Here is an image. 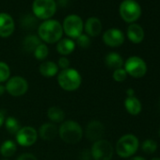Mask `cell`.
<instances>
[{"instance_id": "1", "label": "cell", "mask_w": 160, "mask_h": 160, "mask_svg": "<svg viewBox=\"0 0 160 160\" xmlns=\"http://www.w3.org/2000/svg\"><path fill=\"white\" fill-rule=\"evenodd\" d=\"M58 135L64 142L68 144H75L81 140L83 130L79 123L70 120L61 123L58 128Z\"/></svg>"}, {"instance_id": "2", "label": "cell", "mask_w": 160, "mask_h": 160, "mask_svg": "<svg viewBox=\"0 0 160 160\" xmlns=\"http://www.w3.org/2000/svg\"><path fill=\"white\" fill-rule=\"evenodd\" d=\"M62 33L63 28L56 20H46L39 28L40 38L48 43H54L60 41Z\"/></svg>"}, {"instance_id": "3", "label": "cell", "mask_w": 160, "mask_h": 160, "mask_svg": "<svg viewBox=\"0 0 160 160\" xmlns=\"http://www.w3.org/2000/svg\"><path fill=\"white\" fill-rule=\"evenodd\" d=\"M58 82L61 89L67 92H73L77 90L82 82V78L80 73L72 69L68 68L62 70L58 75Z\"/></svg>"}, {"instance_id": "4", "label": "cell", "mask_w": 160, "mask_h": 160, "mask_svg": "<svg viewBox=\"0 0 160 160\" xmlns=\"http://www.w3.org/2000/svg\"><path fill=\"white\" fill-rule=\"evenodd\" d=\"M138 139L135 135L127 134L122 136L116 144V152L121 157L126 158L132 156L138 149Z\"/></svg>"}, {"instance_id": "5", "label": "cell", "mask_w": 160, "mask_h": 160, "mask_svg": "<svg viewBox=\"0 0 160 160\" xmlns=\"http://www.w3.org/2000/svg\"><path fill=\"white\" fill-rule=\"evenodd\" d=\"M120 14L127 23L137 21L141 15V8L135 0H124L120 5Z\"/></svg>"}, {"instance_id": "6", "label": "cell", "mask_w": 160, "mask_h": 160, "mask_svg": "<svg viewBox=\"0 0 160 160\" xmlns=\"http://www.w3.org/2000/svg\"><path fill=\"white\" fill-rule=\"evenodd\" d=\"M33 12L40 19L51 18L57 10L55 0H34Z\"/></svg>"}, {"instance_id": "7", "label": "cell", "mask_w": 160, "mask_h": 160, "mask_svg": "<svg viewBox=\"0 0 160 160\" xmlns=\"http://www.w3.org/2000/svg\"><path fill=\"white\" fill-rule=\"evenodd\" d=\"M113 152L111 143L106 139L95 141L91 151L92 156L94 160H111Z\"/></svg>"}, {"instance_id": "8", "label": "cell", "mask_w": 160, "mask_h": 160, "mask_svg": "<svg viewBox=\"0 0 160 160\" xmlns=\"http://www.w3.org/2000/svg\"><path fill=\"white\" fill-rule=\"evenodd\" d=\"M124 70L127 74L135 78H140L145 75L147 72V65L139 57H130L125 61Z\"/></svg>"}, {"instance_id": "9", "label": "cell", "mask_w": 160, "mask_h": 160, "mask_svg": "<svg viewBox=\"0 0 160 160\" xmlns=\"http://www.w3.org/2000/svg\"><path fill=\"white\" fill-rule=\"evenodd\" d=\"M66 35L71 38H77L82 34L83 31V21L79 16L75 14L69 15L63 22V27Z\"/></svg>"}, {"instance_id": "10", "label": "cell", "mask_w": 160, "mask_h": 160, "mask_svg": "<svg viewBox=\"0 0 160 160\" xmlns=\"http://www.w3.org/2000/svg\"><path fill=\"white\" fill-rule=\"evenodd\" d=\"M6 92L12 96H22L28 90V81L21 76H13L8 80L5 86Z\"/></svg>"}, {"instance_id": "11", "label": "cell", "mask_w": 160, "mask_h": 160, "mask_svg": "<svg viewBox=\"0 0 160 160\" xmlns=\"http://www.w3.org/2000/svg\"><path fill=\"white\" fill-rule=\"evenodd\" d=\"M38 138L37 131L31 126H25L21 128L16 134L17 143L24 147H29L33 145Z\"/></svg>"}, {"instance_id": "12", "label": "cell", "mask_w": 160, "mask_h": 160, "mask_svg": "<svg viewBox=\"0 0 160 160\" xmlns=\"http://www.w3.org/2000/svg\"><path fill=\"white\" fill-rule=\"evenodd\" d=\"M104 42L110 47H118L124 42L123 33L117 28H110L107 30L103 35Z\"/></svg>"}, {"instance_id": "13", "label": "cell", "mask_w": 160, "mask_h": 160, "mask_svg": "<svg viewBox=\"0 0 160 160\" xmlns=\"http://www.w3.org/2000/svg\"><path fill=\"white\" fill-rule=\"evenodd\" d=\"M86 137L88 139L92 141L100 140L105 134V127L99 121L90 122L86 127Z\"/></svg>"}, {"instance_id": "14", "label": "cell", "mask_w": 160, "mask_h": 160, "mask_svg": "<svg viewBox=\"0 0 160 160\" xmlns=\"http://www.w3.org/2000/svg\"><path fill=\"white\" fill-rule=\"evenodd\" d=\"M14 31L13 19L7 13H0V37L7 38Z\"/></svg>"}, {"instance_id": "15", "label": "cell", "mask_w": 160, "mask_h": 160, "mask_svg": "<svg viewBox=\"0 0 160 160\" xmlns=\"http://www.w3.org/2000/svg\"><path fill=\"white\" fill-rule=\"evenodd\" d=\"M127 37L133 43H139L144 39V30L138 24H132L127 28Z\"/></svg>"}, {"instance_id": "16", "label": "cell", "mask_w": 160, "mask_h": 160, "mask_svg": "<svg viewBox=\"0 0 160 160\" xmlns=\"http://www.w3.org/2000/svg\"><path fill=\"white\" fill-rule=\"evenodd\" d=\"M40 137L44 140H53L58 134V129L53 123H44L41 126L39 131Z\"/></svg>"}, {"instance_id": "17", "label": "cell", "mask_w": 160, "mask_h": 160, "mask_svg": "<svg viewBox=\"0 0 160 160\" xmlns=\"http://www.w3.org/2000/svg\"><path fill=\"white\" fill-rule=\"evenodd\" d=\"M85 30L88 35L95 37L100 34L102 30V23L96 17H91L87 20L85 24Z\"/></svg>"}, {"instance_id": "18", "label": "cell", "mask_w": 160, "mask_h": 160, "mask_svg": "<svg viewBox=\"0 0 160 160\" xmlns=\"http://www.w3.org/2000/svg\"><path fill=\"white\" fill-rule=\"evenodd\" d=\"M124 107L127 112L133 116L138 115L141 111V103L135 96L127 97L124 101Z\"/></svg>"}, {"instance_id": "19", "label": "cell", "mask_w": 160, "mask_h": 160, "mask_svg": "<svg viewBox=\"0 0 160 160\" xmlns=\"http://www.w3.org/2000/svg\"><path fill=\"white\" fill-rule=\"evenodd\" d=\"M39 71L44 77H53L58 73V67L53 61H44L40 65Z\"/></svg>"}, {"instance_id": "20", "label": "cell", "mask_w": 160, "mask_h": 160, "mask_svg": "<svg viewBox=\"0 0 160 160\" xmlns=\"http://www.w3.org/2000/svg\"><path fill=\"white\" fill-rule=\"evenodd\" d=\"M75 47V43L71 39H63L61 41H58V43L57 45V50L60 55L67 56L70 55Z\"/></svg>"}, {"instance_id": "21", "label": "cell", "mask_w": 160, "mask_h": 160, "mask_svg": "<svg viewBox=\"0 0 160 160\" xmlns=\"http://www.w3.org/2000/svg\"><path fill=\"white\" fill-rule=\"evenodd\" d=\"M106 64L110 69H121L123 65V59L118 53H109L106 57Z\"/></svg>"}, {"instance_id": "22", "label": "cell", "mask_w": 160, "mask_h": 160, "mask_svg": "<svg viewBox=\"0 0 160 160\" xmlns=\"http://www.w3.org/2000/svg\"><path fill=\"white\" fill-rule=\"evenodd\" d=\"M47 117L51 122H61L65 118L64 111L58 107H51L47 110Z\"/></svg>"}, {"instance_id": "23", "label": "cell", "mask_w": 160, "mask_h": 160, "mask_svg": "<svg viewBox=\"0 0 160 160\" xmlns=\"http://www.w3.org/2000/svg\"><path fill=\"white\" fill-rule=\"evenodd\" d=\"M17 150L16 144L12 140H6L0 147V153L4 157H11L12 156Z\"/></svg>"}, {"instance_id": "24", "label": "cell", "mask_w": 160, "mask_h": 160, "mask_svg": "<svg viewBox=\"0 0 160 160\" xmlns=\"http://www.w3.org/2000/svg\"><path fill=\"white\" fill-rule=\"evenodd\" d=\"M41 44L40 40L36 36H28L24 41V48L27 52H34L35 49Z\"/></svg>"}, {"instance_id": "25", "label": "cell", "mask_w": 160, "mask_h": 160, "mask_svg": "<svg viewBox=\"0 0 160 160\" xmlns=\"http://www.w3.org/2000/svg\"><path fill=\"white\" fill-rule=\"evenodd\" d=\"M5 125H6L7 131L12 135H16L17 132L21 129V126H20L18 120H16L13 117H9L8 119H6L5 120Z\"/></svg>"}, {"instance_id": "26", "label": "cell", "mask_w": 160, "mask_h": 160, "mask_svg": "<svg viewBox=\"0 0 160 160\" xmlns=\"http://www.w3.org/2000/svg\"><path fill=\"white\" fill-rule=\"evenodd\" d=\"M10 74L11 71L9 65L6 64L5 62L0 61V83L8 81L10 79Z\"/></svg>"}, {"instance_id": "27", "label": "cell", "mask_w": 160, "mask_h": 160, "mask_svg": "<svg viewBox=\"0 0 160 160\" xmlns=\"http://www.w3.org/2000/svg\"><path fill=\"white\" fill-rule=\"evenodd\" d=\"M48 53H49L48 47L43 43H41L34 51L35 58L39 60H43L48 56Z\"/></svg>"}, {"instance_id": "28", "label": "cell", "mask_w": 160, "mask_h": 160, "mask_svg": "<svg viewBox=\"0 0 160 160\" xmlns=\"http://www.w3.org/2000/svg\"><path fill=\"white\" fill-rule=\"evenodd\" d=\"M141 149L144 152L146 153H152L155 152V150L157 149V144L154 140L152 139H146L142 145H141Z\"/></svg>"}, {"instance_id": "29", "label": "cell", "mask_w": 160, "mask_h": 160, "mask_svg": "<svg viewBox=\"0 0 160 160\" xmlns=\"http://www.w3.org/2000/svg\"><path fill=\"white\" fill-rule=\"evenodd\" d=\"M126 77H127V72L122 68L117 69L113 72V78H114L115 81H117V82H122V81H124V80L126 79Z\"/></svg>"}, {"instance_id": "30", "label": "cell", "mask_w": 160, "mask_h": 160, "mask_svg": "<svg viewBox=\"0 0 160 160\" xmlns=\"http://www.w3.org/2000/svg\"><path fill=\"white\" fill-rule=\"evenodd\" d=\"M77 40V44L81 48H88L91 45V40L87 35L81 34L79 37L76 38Z\"/></svg>"}, {"instance_id": "31", "label": "cell", "mask_w": 160, "mask_h": 160, "mask_svg": "<svg viewBox=\"0 0 160 160\" xmlns=\"http://www.w3.org/2000/svg\"><path fill=\"white\" fill-rule=\"evenodd\" d=\"M70 66V61L67 58L63 57V58H60L58 59V67L61 68L62 70H65V69H68Z\"/></svg>"}, {"instance_id": "32", "label": "cell", "mask_w": 160, "mask_h": 160, "mask_svg": "<svg viewBox=\"0 0 160 160\" xmlns=\"http://www.w3.org/2000/svg\"><path fill=\"white\" fill-rule=\"evenodd\" d=\"M17 160H38V159H37L36 156L33 155L32 153L26 152V153L21 154V155L17 158Z\"/></svg>"}, {"instance_id": "33", "label": "cell", "mask_w": 160, "mask_h": 160, "mask_svg": "<svg viewBox=\"0 0 160 160\" xmlns=\"http://www.w3.org/2000/svg\"><path fill=\"white\" fill-rule=\"evenodd\" d=\"M126 93H127V96H128V97L134 96V90H133V89H128L127 92H126Z\"/></svg>"}, {"instance_id": "34", "label": "cell", "mask_w": 160, "mask_h": 160, "mask_svg": "<svg viewBox=\"0 0 160 160\" xmlns=\"http://www.w3.org/2000/svg\"><path fill=\"white\" fill-rule=\"evenodd\" d=\"M4 122H5V118H4V115L0 112V126H1L3 123H4Z\"/></svg>"}, {"instance_id": "35", "label": "cell", "mask_w": 160, "mask_h": 160, "mask_svg": "<svg viewBox=\"0 0 160 160\" xmlns=\"http://www.w3.org/2000/svg\"><path fill=\"white\" fill-rule=\"evenodd\" d=\"M5 92H6L5 87H4V86H2V85H0V96L3 95V94L5 93Z\"/></svg>"}, {"instance_id": "36", "label": "cell", "mask_w": 160, "mask_h": 160, "mask_svg": "<svg viewBox=\"0 0 160 160\" xmlns=\"http://www.w3.org/2000/svg\"><path fill=\"white\" fill-rule=\"evenodd\" d=\"M129 160H145V158L141 157V156H135V157H132L131 159Z\"/></svg>"}, {"instance_id": "37", "label": "cell", "mask_w": 160, "mask_h": 160, "mask_svg": "<svg viewBox=\"0 0 160 160\" xmlns=\"http://www.w3.org/2000/svg\"><path fill=\"white\" fill-rule=\"evenodd\" d=\"M151 160H160V158H159V157H154V158H152V159H151Z\"/></svg>"}, {"instance_id": "38", "label": "cell", "mask_w": 160, "mask_h": 160, "mask_svg": "<svg viewBox=\"0 0 160 160\" xmlns=\"http://www.w3.org/2000/svg\"><path fill=\"white\" fill-rule=\"evenodd\" d=\"M2 160H8V159H2Z\"/></svg>"}, {"instance_id": "39", "label": "cell", "mask_w": 160, "mask_h": 160, "mask_svg": "<svg viewBox=\"0 0 160 160\" xmlns=\"http://www.w3.org/2000/svg\"><path fill=\"white\" fill-rule=\"evenodd\" d=\"M159 135H160V131H159Z\"/></svg>"}]
</instances>
